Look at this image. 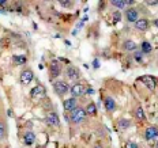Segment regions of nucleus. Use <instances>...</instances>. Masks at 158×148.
Masks as SVG:
<instances>
[{"label": "nucleus", "instance_id": "15", "mask_svg": "<svg viewBox=\"0 0 158 148\" xmlns=\"http://www.w3.org/2000/svg\"><path fill=\"white\" fill-rule=\"evenodd\" d=\"M30 95L33 98H38V97H44L45 95V88L42 87V86H35L34 88L31 90V93H30Z\"/></svg>", "mask_w": 158, "mask_h": 148}, {"label": "nucleus", "instance_id": "13", "mask_svg": "<svg viewBox=\"0 0 158 148\" xmlns=\"http://www.w3.org/2000/svg\"><path fill=\"white\" fill-rule=\"evenodd\" d=\"M23 141H25L26 146H33V144H34V141H35V134L33 132H30V130L25 132L23 133Z\"/></svg>", "mask_w": 158, "mask_h": 148}, {"label": "nucleus", "instance_id": "24", "mask_svg": "<svg viewBox=\"0 0 158 148\" xmlns=\"http://www.w3.org/2000/svg\"><path fill=\"white\" fill-rule=\"evenodd\" d=\"M135 60H136L138 62L142 61V56H140V53H136V54H135Z\"/></svg>", "mask_w": 158, "mask_h": 148}, {"label": "nucleus", "instance_id": "31", "mask_svg": "<svg viewBox=\"0 0 158 148\" xmlns=\"http://www.w3.org/2000/svg\"><path fill=\"white\" fill-rule=\"evenodd\" d=\"M7 4V0H0V7H2V6H6Z\"/></svg>", "mask_w": 158, "mask_h": 148}, {"label": "nucleus", "instance_id": "32", "mask_svg": "<svg viewBox=\"0 0 158 148\" xmlns=\"http://www.w3.org/2000/svg\"><path fill=\"white\" fill-rule=\"evenodd\" d=\"M94 148H104V146H102V144H100V143H97L94 146Z\"/></svg>", "mask_w": 158, "mask_h": 148}, {"label": "nucleus", "instance_id": "9", "mask_svg": "<svg viewBox=\"0 0 158 148\" xmlns=\"http://www.w3.org/2000/svg\"><path fill=\"white\" fill-rule=\"evenodd\" d=\"M63 106H64V110L65 111H72L78 107V102L75 98H68L63 102Z\"/></svg>", "mask_w": 158, "mask_h": 148}, {"label": "nucleus", "instance_id": "10", "mask_svg": "<svg viewBox=\"0 0 158 148\" xmlns=\"http://www.w3.org/2000/svg\"><path fill=\"white\" fill-rule=\"evenodd\" d=\"M138 15H139V12H138L136 8H128L126 11V19L131 23L138 21Z\"/></svg>", "mask_w": 158, "mask_h": 148}, {"label": "nucleus", "instance_id": "34", "mask_svg": "<svg viewBox=\"0 0 158 148\" xmlns=\"http://www.w3.org/2000/svg\"><path fill=\"white\" fill-rule=\"evenodd\" d=\"M154 25H156L157 27H158V19H156V21H154Z\"/></svg>", "mask_w": 158, "mask_h": 148}, {"label": "nucleus", "instance_id": "22", "mask_svg": "<svg viewBox=\"0 0 158 148\" xmlns=\"http://www.w3.org/2000/svg\"><path fill=\"white\" fill-rule=\"evenodd\" d=\"M131 126V122L128 120H118V128H120V129H123V130H126L127 128H130Z\"/></svg>", "mask_w": 158, "mask_h": 148}, {"label": "nucleus", "instance_id": "4", "mask_svg": "<svg viewBox=\"0 0 158 148\" xmlns=\"http://www.w3.org/2000/svg\"><path fill=\"white\" fill-rule=\"evenodd\" d=\"M70 93H71V95H72V98L82 97V95L86 94V88H85L83 84H81V83H75L74 86L70 88Z\"/></svg>", "mask_w": 158, "mask_h": 148}, {"label": "nucleus", "instance_id": "6", "mask_svg": "<svg viewBox=\"0 0 158 148\" xmlns=\"http://www.w3.org/2000/svg\"><path fill=\"white\" fill-rule=\"evenodd\" d=\"M49 70H51V76L52 78H57L61 74V65L57 60H53L49 65Z\"/></svg>", "mask_w": 158, "mask_h": 148}, {"label": "nucleus", "instance_id": "29", "mask_svg": "<svg viewBox=\"0 0 158 148\" xmlns=\"http://www.w3.org/2000/svg\"><path fill=\"white\" fill-rule=\"evenodd\" d=\"M93 65H94V68H98V67H100V64H98V60H97V58H95V60H94Z\"/></svg>", "mask_w": 158, "mask_h": 148}, {"label": "nucleus", "instance_id": "8", "mask_svg": "<svg viewBox=\"0 0 158 148\" xmlns=\"http://www.w3.org/2000/svg\"><path fill=\"white\" fill-rule=\"evenodd\" d=\"M47 122H48V125H51V126H59L60 120H59V116L55 111H49L47 114Z\"/></svg>", "mask_w": 158, "mask_h": 148}, {"label": "nucleus", "instance_id": "18", "mask_svg": "<svg viewBox=\"0 0 158 148\" xmlns=\"http://www.w3.org/2000/svg\"><path fill=\"white\" fill-rule=\"evenodd\" d=\"M12 61H14L15 65H21V64H25V62L27 61V58H26L25 54H18V56L12 57Z\"/></svg>", "mask_w": 158, "mask_h": 148}, {"label": "nucleus", "instance_id": "25", "mask_svg": "<svg viewBox=\"0 0 158 148\" xmlns=\"http://www.w3.org/2000/svg\"><path fill=\"white\" fill-rule=\"evenodd\" d=\"M60 4L63 6V7H70V6H71V2H60Z\"/></svg>", "mask_w": 158, "mask_h": 148}, {"label": "nucleus", "instance_id": "28", "mask_svg": "<svg viewBox=\"0 0 158 148\" xmlns=\"http://www.w3.org/2000/svg\"><path fill=\"white\" fill-rule=\"evenodd\" d=\"M86 94H94V90L91 87H89L87 90H86Z\"/></svg>", "mask_w": 158, "mask_h": 148}, {"label": "nucleus", "instance_id": "23", "mask_svg": "<svg viewBox=\"0 0 158 148\" xmlns=\"http://www.w3.org/2000/svg\"><path fill=\"white\" fill-rule=\"evenodd\" d=\"M134 114H135V117H136L138 120H140V121L144 120V113H143V109H142L140 106L136 107V110L134 111Z\"/></svg>", "mask_w": 158, "mask_h": 148}, {"label": "nucleus", "instance_id": "3", "mask_svg": "<svg viewBox=\"0 0 158 148\" xmlns=\"http://www.w3.org/2000/svg\"><path fill=\"white\" fill-rule=\"evenodd\" d=\"M53 90H55V93L57 95L63 97L64 94L68 93V84L65 83V82H63V80H57V82H55L53 83Z\"/></svg>", "mask_w": 158, "mask_h": 148}, {"label": "nucleus", "instance_id": "1", "mask_svg": "<svg viewBox=\"0 0 158 148\" xmlns=\"http://www.w3.org/2000/svg\"><path fill=\"white\" fill-rule=\"evenodd\" d=\"M70 118H71V121H72L74 124H81V122H83L85 118H86V110L82 109V107H77L75 110L71 111Z\"/></svg>", "mask_w": 158, "mask_h": 148}, {"label": "nucleus", "instance_id": "12", "mask_svg": "<svg viewBox=\"0 0 158 148\" xmlns=\"http://www.w3.org/2000/svg\"><path fill=\"white\" fill-rule=\"evenodd\" d=\"M147 27H149V21L147 19H138L135 22V29L139 31H146Z\"/></svg>", "mask_w": 158, "mask_h": 148}, {"label": "nucleus", "instance_id": "7", "mask_svg": "<svg viewBox=\"0 0 158 148\" xmlns=\"http://www.w3.org/2000/svg\"><path fill=\"white\" fill-rule=\"evenodd\" d=\"M33 78H34V74H33V71L31 70H25V71H22V74H21V83L22 84H29L30 82L33 80Z\"/></svg>", "mask_w": 158, "mask_h": 148}, {"label": "nucleus", "instance_id": "2", "mask_svg": "<svg viewBox=\"0 0 158 148\" xmlns=\"http://www.w3.org/2000/svg\"><path fill=\"white\" fill-rule=\"evenodd\" d=\"M139 80L142 82V83H143L147 88H149L150 91H154V90H156L157 83H158L157 79L154 78V76H150V75H144V76H140Z\"/></svg>", "mask_w": 158, "mask_h": 148}, {"label": "nucleus", "instance_id": "16", "mask_svg": "<svg viewBox=\"0 0 158 148\" xmlns=\"http://www.w3.org/2000/svg\"><path fill=\"white\" fill-rule=\"evenodd\" d=\"M104 105H105V109H106L108 111H113L114 109H116V102H114V99L113 98H110V97L105 98Z\"/></svg>", "mask_w": 158, "mask_h": 148}, {"label": "nucleus", "instance_id": "17", "mask_svg": "<svg viewBox=\"0 0 158 148\" xmlns=\"http://www.w3.org/2000/svg\"><path fill=\"white\" fill-rule=\"evenodd\" d=\"M7 137V125L3 120H0V140H4Z\"/></svg>", "mask_w": 158, "mask_h": 148}, {"label": "nucleus", "instance_id": "14", "mask_svg": "<svg viewBox=\"0 0 158 148\" xmlns=\"http://www.w3.org/2000/svg\"><path fill=\"white\" fill-rule=\"evenodd\" d=\"M123 49L126 52H135L138 49V45L134 41H131V39H126L123 42Z\"/></svg>", "mask_w": 158, "mask_h": 148}, {"label": "nucleus", "instance_id": "20", "mask_svg": "<svg viewBox=\"0 0 158 148\" xmlns=\"http://www.w3.org/2000/svg\"><path fill=\"white\" fill-rule=\"evenodd\" d=\"M85 110H86V114H90V116H95V113H97V107H95V105L93 102H90Z\"/></svg>", "mask_w": 158, "mask_h": 148}, {"label": "nucleus", "instance_id": "33", "mask_svg": "<svg viewBox=\"0 0 158 148\" xmlns=\"http://www.w3.org/2000/svg\"><path fill=\"white\" fill-rule=\"evenodd\" d=\"M127 3V4L128 6H131V4H134V2H132V0H128V2H126Z\"/></svg>", "mask_w": 158, "mask_h": 148}, {"label": "nucleus", "instance_id": "19", "mask_svg": "<svg viewBox=\"0 0 158 148\" xmlns=\"http://www.w3.org/2000/svg\"><path fill=\"white\" fill-rule=\"evenodd\" d=\"M140 50H142V53H150L153 50V46H151V44L149 41H143L140 44Z\"/></svg>", "mask_w": 158, "mask_h": 148}, {"label": "nucleus", "instance_id": "26", "mask_svg": "<svg viewBox=\"0 0 158 148\" xmlns=\"http://www.w3.org/2000/svg\"><path fill=\"white\" fill-rule=\"evenodd\" d=\"M127 148H138V146L135 143H128L127 144Z\"/></svg>", "mask_w": 158, "mask_h": 148}, {"label": "nucleus", "instance_id": "21", "mask_svg": "<svg viewBox=\"0 0 158 148\" xmlns=\"http://www.w3.org/2000/svg\"><path fill=\"white\" fill-rule=\"evenodd\" d=\"M110 4L113 6V7H117V8H126V6H127V3H126V0H112L110 2Z\"/></svg>", "mask_w": 158, "mask_h": 148}, {"label": "nucleus", "instance_id": "5", "mask_svg": "<svg viewBox=\"0 0 158 148\" xmlns=\"http://www.w3.org/2000/svg\"><path fill=\"white\" fill-rule=\"evenodd\" d=\"M65 75H67V78L70 79V80H78L79 78H81V74H79V70L75 67H72V65H68L67 70H65Z\"/></svg>", "mask_w": 158, "mask_h": 148}, {"label": "nucleus", "instance_id": "30", "mask_svg": "<svg viewBox=\"0 0 158 148\" xmlns=\"http://www.w3.org/2000/svg\"><path fill=\"white\" fill-rule=\"evenodd\" d=\"M147 4H150V6H157L158 2H157V0H156V2H147Z\"/></svg>", "mask_w": 158, "mask_h": 148}, {"label": "nucleus", "instance_id": "27", "mask_svg": "<svg viewBox=\"0 0 158 148\" xmlns=\"http://www.w3.org/2000/svg\"><path fill=\"white\" fill-rule=\"evenodd\" d=\"M113 15H114V22H117L120 19V12H114Z\"/></svg>", "mask_w": 158, "mask_h": 148}, {"label": "nucleus", "instance_id": "11", "mask_svg": "<svg viewBox=\"0 0 158 148\" xmlns=\"http://www.w3.org/2000/svg\"><path fill=\"white\" fill-rule=\"evenodd\" d=\"M158 136V129L156 126H149L146 128V130H144V139L146 140H153L156 139V137Z\"/></svg>", "mask_w": 158, "mask_h": 148}]
</instances>
